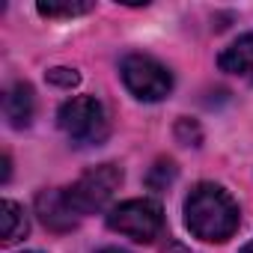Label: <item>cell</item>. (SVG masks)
<instances>
[{
    "label": "cell",
    "mask_w": 253,
    "mask_h": 253,
    "mask_svg": "<svg viewBox=\"0 0 253 253\" xmlns=\"http://www.w3.org/2000/svg\"><path fill=\"white\" fill-rule=\"evenodd\" d=\"M241 223L238 203L214 182H200L185 200V226L203 241H226Z\"/></svg>",
    "instance_id": "obj_1"
},
{
    "label": "cell",
    "mask_w": 253,
    "mask_h": 253,
    "mask_svg": "<svg viewBox=\"0 0 253 253\" xmlns=\"http://www.w3.org/2000/svg\"><path fill=\"white\" fill-rule=\"evenodd\" d=\"M57 122H60L63 134L75 146H98L110 134L107 110L92 95H75V98H69L60 107V113H57Z\"/></svg>",
    "instance_id": "obj_2"
},
{
    "label": "cell",
    "mask_w": 253,
    "mask_h": 253,
    "mask_svg": "<svg viewBox=\"0 0 253 253\" xmlns=\"http://www.w3.org/2000/svg\"><path fill=\"white\" fill-rule=\"evenodd\" d=\"M107 226L137 244H152L164 232V211L155 200H125L107 211Z\"/></svg>",
    "instance_id": "obj_3"
},
{
    "label": "cell",
    "mask_w": 253,
    "mask_h": 253,
    "mask_svg": "<svg viewBox=\"0 0 253 253\" xmlns=\"http://www.w3.org/2000/svg\"><path fill=\"white\" fill-rule=\"evenodd\" d=\"M122 84L128 86V92L140 101H161L173 89V75L164 63H158L149 54H128L119 63Z\"/></svg>",
    "instance_id": "obj_4"
},
{
    "label": "cell",
    "mask_w": 253,
    "mask_h": 253,
    "mask_svg": "<svg viewBox=\"0 0 253 253\" xmlns=\"http://www.w3.org/2000/svg\"><path fill=\"white\" fill-rule=\"evenodd\" d=\"M119 185H122V170L116 164H98V167H89L75 185H69L66 194L84 217L89 211H101L113 200Z\"/></svg>",
    "instance_id": "obj_5"
},
{
    "label": "cell",
    "mask_w": 253,
    "mask_h": 253,
    "mask_svg": "<svg viewBox=\"0 0 253 253\" xmlns=\"http://www.w3.org/2000/svg\"><path fill=\"white\" fill-rule=\"evenodd\" d=\"M36 214L39 220L54 232H69L81 223V211L72 206L66 188H48L36 197Z\"/></svg>",
    "instance_id": "obj_6"
},
{
    "label": "cell",
    "mask_w": 253,
    "mask_h": 253,
    "mask_svg": "<svg viewBox=\"0 0 253 253\" xmlns=\"http://www.w3.org/2000/svg\"><path fill=\"white\" fill-rule=\"evenodd\" d=\"M36 113V95L30 84H12L3 92V116L12 128H27Z\"/></svg>",
    "instance_id": "obj_7"
},
{
    "label": "cell",
    "mask_w": 253,
    "mask_h": 253,
    "mask_svg": "<svg viewBox=\"0 0 253 253\" xmlns=\"http://www.w3.org/2000/svg\"><path fill=\"white\" fill-rule=\"evenodd\" d=\"M217 66H220V72L253 84V30L238 36L229 48H223V54L217 57Z\"/></svg>",
    "instance_id": "obj_8"
},
{
    "label": "cell",
    "mask_w": 253,
    "mask_h": 253,
    "mask_svg": "<svg viewBox=\"0 0 253 253\" xmlns=\"http://www.w3.org/2000/svg\"><path fill=\"white\" fill-rule=\"evenodd\" d=\"M27 229H30V220H27V214H24V209L18 203H12V200L0 203V235H3L0 241L15 244V241H21L27 235Z\"/></svg>",
    "instance_id": "obj_9"
},
{
    "label": "cell",
    "mask_w": 253,
    "mask_h": 253,
    "mask_svg": "<svg viewBox=\"0 0 253 253\" xmlns=\"http://www.w3.org/2000/svg\"><path fill=\"white\" fill-rule=\"evenodd\" d=\"M39 15L45 18H75V15H86L95 9V3H89V0H42V3H36Z\"/></svg>",
    "instance_id": "obj_10"
},
{
    "label": "cell",
    "mask_w": 253,
    "mask_h": 253,
    "mask_svg": "<svg viewBox=\"0 0 253 253\" xmlns=\"http://www.w3.org/2000/svg\"><path fill=\"white\" fill-rule=\"evenodd\" d=\"M173 179H176V164L170 158L155 161V167H149V173H146V185L152 191H167V185H173Z\"/></svg>",
    "instance_id": "obj_11"
},
{
    "label": "cell",
    "mask_w": 253,
    "mask_h": 253,
    "mask_svg": "<svg viewBox=\"0 0 253 253\" xmlns=\"http://www.w3.org/2000/svg\"><path fill=\"white\" fill-rule=\"evenodd\" d=\"M176 140L185 143V146H200V143H203L200 125L191 122V119H179V122H176Z\"/></svg>",
    "instance_id": "obj_12"
},
{
    "label": "cell",
    "mask_w": 253,
    "mask_h": 253,
    "mask_svg": "<svg viewBox=\"0 0 253 253\" xmlns=\"http://www.w3.org/2000/svg\"><path fill=\"white\" fill-rule=\"evenodd\" d=\"M48 84H54V86H63V89H72V86H78L81 84V75L75 72V69H66V66H57V69H48Z\"/></svg>",
    "instance_id": "obj_13"
},
{
    "label": "cell",
    "mask_w": 253,
    "mask_h": 253,
    "mask_svg": "<svg viewBox=\"0 0 253 253\" xmlns=\"http://www.w3.org/2000/svg\"><path fill=\"white\" fill-rule=\"evenodd\" d=\"M0 164H3V173H0V182H9V176H12V164H9V155H3V158H0Z\"/></svg>",
    "instance_id": "obj_14"
},
{
    "label": "cell",
    "mask_w": 253,
    "mask_h": 253,
    "mask_svg": "<svg viewBox=\"0 0 253 253\" xmlns=\"http://www.w3.org/2000/svg\"><path fill=\"white\" fill-rule=\"evenodd\" d=\"M167 253H197V250H191V247H185V244H179V241H173V244L167 247Z\"/></svg>",
    "instance_id": "obj_15"
},
{
    "label": "cell",
    "mask_w": 253,
    "mask_h": 253,
    "mask_svg": "<svg viewBox=\"0 0 253 253\" xmlns=\"http://www.w3.org/2000/svg\"><path fill=\"white\" fill-rule=\"evenodd\" d=\"M98 253H125V250H119V247H104V250H98Z\"/></svg>",
    "instance_id": "obj_16"
},
{
    "label": "cell",
    "mask_w": 253,
    "mask_h": 253,
    "mask_svg": "<svg viewBox=\"0 0 253 253\" xmlns=\"http://www.w3.org/2000/svg\"><path fill=\"white\" fill-rule=\"evenodd\" d=\"M238 253H253V241H250V244H244V247H241Z\"/></svg>",
    "instance_id": "obj_17"
}]
</instances>
